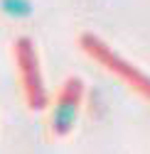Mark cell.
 <instances>
[{"mask_svg": "<svg viewBox=\"0 0 150 154\" xmlns=\"http://www.w3.org/2000/svg\"><path fill=\"white\" fill-rule=\"evenodd\" d=\"M0 10L8 17L25 20V17L32 15V0H0Z\"/></svg>", "mask_w": 150, "mask_h": 154, "instance_id": "7a4b0ae2", "label": "cell"}, {"mask_svg": "<svg viewBox=\"0 0 150 154\" xmlns=\"http://www.w3.org/2000/svg\"><path fill=\"white\" fill-rule=\"evenodd\" d=\"M77 110H79L77 103L69 100V98H62L57 105H54L52 118H49L54 132H57V134H67V132L74 127V122H77Z\"/></svg>", "mask_w": 150, "mask_h": 154, "instance_id": "6da1fadb", "label": "cell"}]
</instances>
